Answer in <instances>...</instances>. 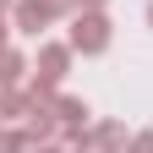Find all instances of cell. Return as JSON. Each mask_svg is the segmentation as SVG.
<instances>
[{
  "mask_svg": "<svg viewBox=\"0 0 153 153\" xmlns=\"http://www.w3.org/2000/svg\"><path fill=\"white\" fill-rule=\"evenodd\" d=\"M66 44H71L76 55H104V49H109V16H104V11H76Z\"/></svg>",
  "mask_w": 153,
  "mask_h": 153,
  "instance_id": "1",
  "label": "cell"
},
{
  "mask_svg": "<svg viewBox=\"0 0 153 153\" xmlns=\"http://www.w3.org/2000/svg\"><path fill=\"white\" fill-rule=\"evenodd\" d=\"M60 11H66V0H16V6H11V27L27 33V38H38L44 27H55Z\"/></svg>",
  "mask_w": 153,
  "mask_h": 153,
  "instance_id": "2",
  "label": "cell"
},
{
  "mask_svg": "<svg viewBox=\"0 0 153 153\" xmlns=\"http://www.w3.org/2000/svg\"><path fill=\"white\" fill-rule=\"evenodd\" d=\"M71 44H38V76H44V82H60V76L71 71Z\"/></svg>",
  "mask_w": 153,
  "mask_h": 153,
  "instance_id": "3",
  "label": "cell"
},
{
  "mask_svg": "<svg viewBox=\"0 0 153 153\" xmlns=\"http://www.w3.org/2000/svg\"><path fill=\"white\" fill-rule=\"evenodd\" d=\"M38 104H33V93H16V88H0V120H27Z\"/></svg>",
  "mask_w": 153,
  "mask_h": 153,
  "instance_id": "4",
  "label": "cell"
},
{
  "mask_svg": "<svg viewBox=\"0 0 153 153\" xmlns=\"http://www.w3.org/2000/svg\"><path fill=\"white\" fill-rule=\"evenodd\" d=\"M49 109H55V120H60V131H66V126H88V104H82V99H60V93H55Z\"/></svg>",
  "mask_w": 153,
  "mask_h": 153,
  "instance_id": "5",
  "label": "cell"
},
{
  "mask_svg": "<svg viewBox=\"0 0 153 153\" xmlns=\"http://www.w3.org/2000/svg\"><path fill=\"white\" fill-rule=\"evenodd\" d=\"M22 76H27V60L16 49H0V88H16Z\"/></svg>",
  "mask_w": 153,
  "mask_h": 153,
  "instance_id": "6",
  "label": "cell"
},
{
  "mask_svg": "<svg viewBox=\"0 0 153 153\" xmlns=\"http://www.w3.org/2000/svg\"><path fill=\"white\" fill-rule=\"evenodd\" d=\"M120 142H126V131L115 126V120H104L99 131H93V148H99V153H120Z\"/></svg>",
  "mask_w": 153,
  "mask_h": 153,
  "instance_id": "7",
  "label": "cell"
},
{
  "mask_svg": "<svg viewBox=\"0 0 153 153\" xmlns=\"http://www.w3.org/2000/svg\"><path fill=\"white\" fill-rule=\"evenodd\" d=\"M126 153H153V131H137V137L126 142Z\"/></svg>",
  "mask_w": 153,
  "mask_h": 153,
  "instance_id": "8",
  "label": "cell"
},
{
  "mask_svg": "<svg viewBox=\"0 0 153 153\" xmlns=\"http://www.w3.org/2000/svg\"><path fill=\"white\" fill-rule=\"evenodd\" d=\"M66 11H104V0H66Z\"/></svg>",
  "mask_w": 153,
  "mask_h": 153,
  "instance_id": "9",
  "label": "cell"
},
{
  "mask_svg": "<svg viewBox=\"0 0 153 153\" xmlns=\"http://www.w3.org/2000/svg\"><path fill=\"white\" fill-rule=\"evenodd\" d=\"M6 38H11V27H6V16H0V49H6Z\"/></svg>",
  "mask_w": 153,
  "mask_h": 153,
  "instance_id": "10",
  "label": "cell"
},
{
  "mask_svg": "<svg viewBox=\"0 0 153 153\" xmlns=\"http://www.w3.org/2000/svg\"><path fill=\"white\" fill-rule=\"evenodd\" d=\"M11 6H16V0H0V16H6V11H11Z\"/></svg>",
  "mask_w": 153,
  "mask_h": 153,
  "instance_id": "11",
  "label": "cell"
},
{
  "mask_svg": "<svg viewBox=\"0 0 153 153\" xmlns=\"http://www.w3.org/2000/svg\"><path fill=\"white\" fill-rule=\"evenodd\" d=\"M27 153H60V148H27Z\"/></svg>",
  "mask_w": 153,
  "mask_h": 153,
  "instance_id": "12",
  "label": "cell"
},
{
  "mask_svg": "<svg viewBox=\"0 0 153 153\" xmlns=\"http://www.w3.org/2000/svg\"><path fill=\"white\" fill-rule=\"evenodd\" d=\"M148 27H153V6H148Z\"/></svg>",
  "mask_w": 153,
  "mask_h": 153,
  "instance_id": "13",
  "label": "cell"
},
{
  "mask_svg": "<svg viewBox=\"0 0 153 153\" xmlns=\"http://www.w3.org/2000/svg\"><path fill=\"white\" fill-rule=\"evenodd\" d=\"M120 153H126V148H120Z\"/></svg>",
  "mask_w": 153,
  "mask_h": 153,
  "instance_id": "14",
  "label": "cell"
}]
</instances>
